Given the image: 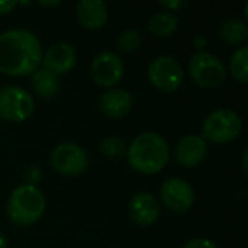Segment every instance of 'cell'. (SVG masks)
<instances>
[{
	"label": "cell",
	"instance_id": "1",
	"mask_svg": "<svg viewBox=\"0 0 248 248\" xmlns=\"http://www.w3.org/2000/svg\"><path fill=\"white\" fill-rule=\"evenodd\" d=\"M42 61L39 38L28 29H9L0 33V73L12 77L33 74Z\"/></svg>",
	"mask_w": 248,
	"mask_h": 248
},
{
	"label": "cell",
	"instance_id": "2",
	"mask_svg": "<svg viewBox=\"0 0 248 248\" xmlns=\"http://www.w3.org/2000/svg\"><path fill=\"white\" fill-rule=\"evenodd\" d=\"M170 150L167 141L155 132H142L137 135L126 148L129 166L142 174H155L169 163Z\"/></svg>",
	"mask_w": 248,
	"mask_h": 248
},
{
	"label": "cell",
	"instance_id": "3",
	"mask_svg": "<svg viewBox=\"0 0 248 248\" xmlns=\"http://www.w3.org/2000/svg\"><path fill=\"white\" fill-rule=\"evenodd\" d=\"M44 193L32 185H20L9 196L7 217L10 221L20 227H28L39 221L45 212Z\"/></svg>",
	"mask_w": 248,
	"mask_h": 248
},
{
	"label": "cell",
	"instance_id": "4",
	"mask_svg": "<svg viewBox=\"0 0 248 248\" xmlns=\"http://www.w3.org/2000/svg\"><path fill=\"white\" fill-rule=\"evenodd\" d=\"M243 131V121L232 109H217L202 124V138L214 144H228Z\"/></svg>",
	"mask_w": 248,
	"mask_h": 248
},
{
	"label": "cell",
	"instance_id": "5",
	"mask_svg": "<svg viewBox=\"0 0 248 248\" xmlns=\"http://www.w3.org/2000/svg\"><path fill=\"white\" fill-rule=\"evenodd\" d=\"M190 78L202 89H217L227 80V68L221 58L208 51L195 52L189 60Z\"/></svg>",
	"mask_w": 248,
	"mask_h": 248
},
{
	"label": "cell",
	"instance_id": "6",
	"mask_svg": "<svg viewBox=\"0 0 248 248\" xmlns=\"http://www.w3.org/2000/svg\"><path fill=\"white\" fill-rule=\"evenodd\" d=\"M35 100L31 93L19 86H4L0 89V118L7 122H23L31 118Z\"/></svg>",
	"mask_w": 248,
	"mask_h": 248
},
{
	"label": "cell",
	"instance_id": "7",
	"mask_svg": "<svg viewBox=\"0 0 248 248\" xmlns=\"http://www.w3.org/2000/svg\"><path fill=\"white\" fill-rule=\"evenodd\" d=\"M150 83L167 93L176 92L185 78V70L182 64L171 55H160L154 58L147 68Z\"/></svg>",
	"mask_w": 248,
	"mask_h": 248
},
{
	"label": "cell",
	"instance_id": "8",
	"mask_svg": "<svg viewBox=\"0 0 248 248\" xmlns=\"http://www.w3.org/2000/svg\"><path fill=\"white\" fill-rule=\"evenodd\" d=\"M52 167L62 176H80L89 166V157L83 147L74 142H62L57 145L51 154Z\"/></svg>",
	"mask_w": 248,
	"mask_h": 248
},
{
	"label": "cell",
	"instance_id": "9",
	"mask_svg": "<svg viewBox=\"0 0 248 248\" xmlns=\"http://www.w3.org/2000/svg\"><path fill=\"white\" fill-rule=\"evenodd\" d=\"M160 196L164 206L174 214H186L195 203V190L192 185L179 177L167 179L160 189Z\"/></svg>",
	"mask_w": 248,
	"mask_h": 248
},
{
	"label": "cell",
	"instance_id": "10",
	"mask_svg": "<svg viewBox=\"0 0 248 248\" xmlns=\"http://www.w3.org/2000/svg\"><path fill=\"white\" fill-rule=\"evenodd\" d=\"M124 61L119 54L113 51H102L92 62L90 74L96 84L102 87H113L124 77Z\"/></svg>",
	"mask_w": 248,
	"mask_h": 248
},
{
	"label": "cell",
	"instance_id": "11",
	"mask_svg": "<svg viewBox=\"0 0 248 248\" xmlns=\"http://www.w3.org/2000/svg\"><path fill=\"white\" fill-rule=\"evenodd\" d=\"M77 62V52L74 46L68 42H57L49 46L45 54H42V68L55 74L57 77L61 74L70 73Z\"/></svg>",
	"mask_w": 248,
	"mask_h": 248
},
{
	"label": "cell",
	"instance_id": "12",
	"mask_svg": "<svg viewBox=\"0 0 248 248\" xmlns=\"http://www.w3.org/2000/svg\"><path fill=\"white\" fill-rule=\"evenodd\" d=\"M208 154L206 141L196 134H187L179 140L174 148V157L183 167L193 169L203 163Z\"/></svg>",
	"mask_w": 248,
	"mask_h": 248
},
{
	"label": "cell",
	"instance_id": "13",
	"mask_svg": "<svg viewBox=\"0 0 248 248\" xmlns=\"http://www.w3.org/2000/svg\"><path fill=\"white\" fill-rule=\"evenodd\" d=\"M160 203L153 193L141 192L132 196L129 202V217L140 227H150L160 218Z\"/></svg>",
	"mask_w": 248,
	"mask_h": 248
},
{
	"label": "cell",
	"instance_id": "14",
	"mask_svg": "<svg viewBox=\"0 0 248 248\" xmlns=\"http://www.w3.org/2000/svg\"><path fill=\"white\" fill-rule=\"evenodd\" d=\"M132 94L125 89H109L99 99L100 110L112 119H121L126 116L132 110Z\"/></svg>",
	"mask_w": 248,
	"mask_h": 248
},
{
	"label": "cell",
	"instance_id": "15",
	"mask_svg": "<svg viewBox=\"0 0 248 248\" xmlns=\"http://www.w3.org/2000/svg\"><path fill=\"white\" fill-rule=\"evenodd\" d=\"M76 13H77V19H78L80 25L90 31L103 28L108 20V16H109L106 3H103L100 0L78 1L77 7H76Z\"/></svg>",
	"mask_w": 248,
	"mask_h": 248
},
{
	"label": "cell",
	"instance_id": "16",
	"mask_svg": "<svg viewBox=\"0 0 248 248\" xmlns=\"http://www.w3.org/2000/svg\"><path fill=\"white\" fill-rule=\"evenodd\" d=\"M219 38L230 45H241L248 39L247 23L237 17H230L219 25Z\"/></svg>",
	"mask_w": 248,
	"mask_h": 248
},
{
	"label": "cell",
	"instance_id": "17",
	"mask_svg": "<svg viewBox=\"0 0 248 248\" xmlns=\"http://www.w3.org/2000/svg\"><path fill=\"white\" fill-rule=\"evenodd\" d=\"M148 29L158 38L171 36L179 29V16L173 12H158L148 20Z\"/></svg>",
	"mask_w": 248,
	"mask_h": 248
},
{
	"label": "cell",
	"instance_id": "18",
	"mask_svg": "<svg viewBox=\"0 0 248 248\" xmlns=\"http://www.w3.org/2000/svg\"><path fill=\"white\" fill-rule=\"evenodd\" d=\"M32 86L36 94L42 99H51L60 92L58 77L44 68H38L32 74Z\"/></svg>",
	"mask_w": 248,
	"mask_h": 248
},
{
	"label": "cell",
	"instance_id": "19",
	"mask_svg": "<svg viewBox=\"0 0 248 248\" xmlns=\"http://www.w3.org/2000/svg\"><path fill=\"white\" fill-rule=\"evenodd\" d=\"M248 45H241L235 49L230 60V70L232 77L240 83L248 81Z\"/></svg>",
	"mask_w": 248,
	"mask_h": 248
},
{
	"label": "cell",
	"instance_id": "20",
	"mask_svg": "<svg viewBox=\"0 0 248 248\" xmlns=\"http://www.w3.org/2000/svg\"><path fill=\"white\" fill-rule=\"evenodd\" d=\"M142 42V38H141V33L137 31V29H125L122 31L119 35H118V39H116V44H118V48L125 52V54H129V52H134L140 48Z\"/></svg>",
	"mask_w": 248,
	"mask_h": 248
},
{
	"label": "cell",
	"instance_id": "21",
	"mask_svg": "<svg viewBox=\"0 0 248 248\" xmlns=\"http://www.w3.org/2000/svg\"><path fill=\"white\" fill-rule=\"evenodd\" d=\"M99 150L108 158H118L126 154V145L119 137H105L99 144Z\"/></svg>",
	"mask_w": 248,
	"mask_h": 248
},
{
	"label": "cell",
	"instance_id": "22",
	"mask_svg": "<svg viewBox=\"0 0 248 248\" xmlns=\"http://www.w3.org/2000/svg\"><path fill=\"white\" fill-rule=\"evenodd\" d=\"M25 183L26 185H32V186H36V183L42 179V170L38 167V166H29L26 170H25Z\"/></svg>",
	"mask_w": 248,
	"mask_h": 248
},
{
	"label": "cell",
	"instance_id": "23",
	"mask_svg": "<svg viewBox=\"0 0 248 248\" xmlns=\"http://www.w3.org/2000/svg\"><path fill=\"white\" fill-rule=\"evenodd\" d=\"M158 4L163 6L167 12L174 13L177 10H182L187 4V1L186 0H161V1H158Z\"/></svg>",
	"mask_w": 248,
	"mask_h": 248
},
{
	"label": "cell",
	"instance_id": "24",
	"mask_svg": "<svg viewBox=\"0 0 248 248\" xmlns=\"http://www.w3.org/2000/svg\"><path fill=\"white\" fill-rule=\"evenodd\" d=\"M183 248H218L217 244L208 238H195L185 244Z\"/></svg>",
	"mask_w": 248,
	"mask_h": 248
},
{
	"label": "cell",
	"instance_id": "25",
	"mask_svg": "<svg viewBox=\"0 0 248 248\" xmlns=\"http://www.w3.org/2000/svg\"><path fill=\"white\" fill-rule=\"evenodd\" d=\"M192 44H193V46L198 49L196 52H201V51H203V49H205V46L208 45V38H206L205 35L198 33V35H195V36H193Z\"/></svg>",
	"mask_w": 248,
	"mask_h": 248
},
{
	"label": "cell",
	"instance_id": "26",
	"mask_svg": "<svg viewBox=\"0 0 248 248\" xmlns=\"http://www.w3.org/2000/svg\"><path fill=\"white\" fill-rule=\"evenodd\" d=\"M17 1L15 0H0V15H6L9 12H12L16 7Z\"/></svg>",
	"mask_w": 248,
	"mask_h": 248
},
{
	"label": "cell",
	"instance_id": "27",
	"mask_svg": "<svg viewBox=\"0 0 248 248\" xmlns=\"http://www.w3.org/2000/svg\"><path fill=\"white\" fill-rule=\"evenodd\" d=\"M39 4H42V6H58L60 4V1L58 0H54V1H39Z\"/></svg>",
	"mask_w": 248,
	"mask_h": 248
},
{
	"label": "cell",
	"instance_id": "28",
	"mask_svg": "<svg viewBox=\"0 0 248 248\" xmlns=\"http://www.w3.org/2000/svg\"><path fill=\"white\" fill-rule=\"evenodd\" d=\"M0 248H7V240L1 232H0Z\"/></svg>",
	"mask_w": 248,
	"mask_h": 248
},
{
	"label": "cell",
	"instance_id": "29",
	"mask_svg": "<svg viewBox=\"0 0 248 248\" xmlns=\"http://www.w3.org/2000/svg\"><path fill=\"white\" fill-rule=\"evenodd\" d=\"M243 167H244V173H247V150L244 151V157H243Z\"/></svg>",
	"mask_w": 248,
	"mask_h": 248
}]
</instances>
